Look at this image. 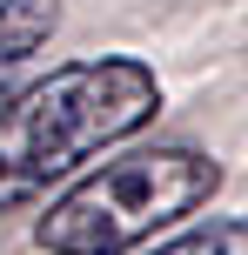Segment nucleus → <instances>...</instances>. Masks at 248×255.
<instances>
[{"mask_svg": "<svg viewBox=\"0 0 248 255\" xmlns=\"http://www.w3.org/2000/svg\"><path fill=\"white\" fill-rule=\"evenodd\" d=\"M161 115V81L134 54L67 61L0 101V215L40 202L54 181H67L81 161L128 141L134 128Z\"/></svg>", "mask_w": 248, "mask_h": 255, "instance_id": "f257e3e1", "label": "nucleus"}, {"mask_svg": "<svg viewBox=\"0 0 248 255\" xmlns=\"http://www.w3.org/2000/svg\"><path fill=\"white\" fill-rule=\"evenodd\" d=\"M222 188V161L188 141H155V148H128L81 175L47 215L34 222V242L47 255H121L148 235L174 229L181 215L215 202Z\"/></svg>", "mask_w": 248, "mask_h": 255, "instance_id": "f03ea898", "label": "nucleus"}, {"mask_svg": "<svg viewBox=\"0 0 248 255\" xmlns=\"http://www.w3.org/2000/svg\"><path fill=\"white\" fill-rule=\"evenodd\" d=\"M54 27H61L54 0H0V101H7L13 74L54 40Z\"/></svg>", "mask_w": 248, "mask_h": 255, "instance_id": "7ed1b4c3", "label": "nucleus"}, {"mask_svg": "<svg viewBox=\"0 0 248 255\" xmlns=\"http://www.w3.org/2000/svg\"><path fill=\"white\" fill-rule=\"evenodd\" d=\"M155 255H248V215H228V222H201V229L161 242Z\"/></svg>", "mask_w": 248, "mask_h": 255, "instance_id": "20e7f679", "label": "nucleus"}]
</instances>
